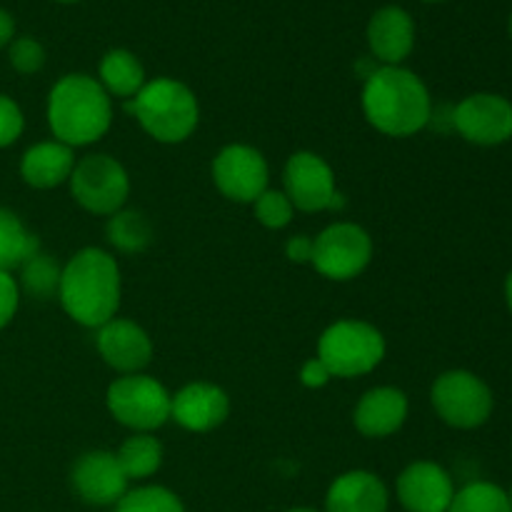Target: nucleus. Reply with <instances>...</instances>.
Wrapping results in <instances>:
<instances>
[{"instance_id": "1", "label": "nucleus", "mask_w": 512, "mask_h": 512, "mask_svg": "<svg viewBox=\"0 0 512 512\" xmlns=\"http://www.w3.org/2000/svg\"><path fill=\"white\" fill-rule=\"evenodd\" d=\"M120 295V265L108 250L83 248L63 265L58 300L68 318L83 328L98 330L118 318Z\"/></svg>"}, {"instance_id": "2", "label": "nucleus", "mask_w": 512, "mask_h": 512, "mask_svg": "<svg viewBox=\"0 0 512 512\" xmlns=\"http://www.w3.org/2000/svg\"><path fill=\"white\" fill-rule=\"evenodd\" d=\"M363 113L375 130L390 138H408L428 128L433 100L420 75L403 65H380L365 78Z\"/></svg>"}, {"instance_id": "3", "label": "nucleus", "mask_w": 512, "mask_h": 512, "mask_svg": "<svg viewBox=\"0 0 512 512\" xmlns=\"http://www.w3.org/2000/svg\"><path fill=\"white\" fill-rule=\"evenodd\" d=\"M48 125L53 138L73 150L93 145L113 125V100L98 78L68 73L48 95Z\"/></svg>"}, {"instance_id": "4", "label": "nucleus", "mask_w": 512, "mask_h": 512, "mask_svg": "<svg viewBox=\"0 0 512 512\" xmlns=\"http://www.w3.org/2000/svg\"><path fill=\"white\" fill-rule=\"evenodd\" d=\"M125 108L153 140L165 145L185 143L200 123V103L193 90L175 78H155L143 85Z\"/></svg>"}, {"instance_id": "5", "label": "nucleus", "mask_w": 512, "mask_h": 512, "mask_svg": "<svg viewBox=\"0 0 512 512\" xmlns=\"http://www.w3.org/2000/svg\"><path fill=\"white\" fill-rule=\"evenodd\" d=\"M383 333L365 320H338L318 340V358L328 365L333 378H360L383 363Z\"/></svg>"}, {"instance_id": "6", "label": "nucleus", "mask_w": 512, "mask_h": 512, "mask_svg": "<svg viewBox=\"0 0 512 512\" xmlns=\"http://www.w3.org/2000/svg\"><path fill=\"white\" fill-rule=\"evenodd\" d=\"M170 403L173 395L168 388L145 373L120 375L105 393L108 413L133 433H153L163 428L170 420Z\"/></svg>"}, {"instance_id": "7", "label": "nucleus", "mask_w": 512, "mask_h": 512, "mask_svg": "<svg viewBox=\"0 0 512 512\" xmlns=\"http://www.w3.org/2000/svg\"><path fill=\"white\" fill-rule=\"evenodd\" d=\"M70 193L75 203L93 215H115L130 198V175L118 158L105 153L85 155L70 175Z\"/></svg>"}, {"instance_id": "8", "label": "nucleus", "mask_w": 512, "mask_h": 512, "mask_svg": "<svg viewBox=\"0 0 512 512\" xmlns=\"http://www.w3.org/2000/svg\"><path fill=\"white\" fill-rule=\"evenodd\" d=\"M430 400L440 420L458 430H473L488 423L495 405L493 390L470 370H448L438 375Z\"/></svg>"}, {"instance_id": "9", "label": "nucleus", "mask_w": 512, "mask_h": 512, "mask_svg": "<svg viewBox=\"0 0 512 512\" xmlns=\"http://www.w3.org/2000/svg\"><path fill=\"white\" fill-rule=\"evenodd\" d=\"M373 260V238L355 223H333L313 238L310 265L323 278L345 283L363 273Z\"/></svg>"}, {"instance_id": "10", "label": "nucleus", "mask_w": 512, "mask_h": 512, "mask_svg": "<svg viewBox=\"0 0 512 512\" xmlns=\"http://www.w3.org/2000/svg\"><path fill=\"white\" fill-rule=\"evenodd\" d=\"M283 185V193L288 195L293 208L303 213H323V210H338L345 205L330 163L310 150L290 155L283 170Z\"/></svg>"}, {"instance_id": "11", "label": "nucleus", "mask_w": 512, "mask_h": 512, "mask_svg": "<svg viewBox=\"0 0 512 512\" xmlns=\"http://www.w3.org/2000/svg\"><path fill=\"white\" fill-rule=\"evenodd\" d=\"M270 168L258 148L225 145L213 160V183L233 203H255L268 190Z\"/></svg>"}, {"instance_id": "12", "label": "nucleus", "mask_w": 512, "mask_h": 512, "mask_svg": "<svg viewBox=\"0 0 512 512\" xmlns=\"http://www.w3.org/2000/svg\"><path fill=\"white\" fill-rule=\"evenodd\" d=\"M453 128L468 143L493 148L512 138V103L498 93H473L453 108Z\"/></svg>"}, {"instance_id": "13", "label": "nucleus", "mask_w": 512, "mask_h": 512, "mask_svg": "<svg viewBox=\"0 0 512 512\" xmlns=\"http://www.w3.org/2000/svg\"><path fill=\"white\" fill-rule=\"evenodd\" d=\"M70 483L80 500L88 505H118L128 493V483L118 458L110 450H88L75 460Z\"/></svg>"}, {"instance_id": "14", "label": "nucleus", "mask_w": 512, "mask_h": 512, "mask_svg": "<svg viewBox=\"0 0 512 512\" xmlns=\"http://www.w3.org/2000/svg\"><path fill=\"white\" fill-rule=\"evenodd\" d=\"M95 348L105 365L118 370L120 375L143 373L153 360V340L128 318H113L100 325L95 335Z\"/></svg>"}, {"instance_id": "15", "label": "nucleus", "mask_w": 512, "mask_h": 512, "mask_svg": "<svg viewBox=\"0 0 512 512\" xmlns=\"http://www.w3.org/2000/svg\"><path fill=\"white\" fill-rule=\"evenodd\" d=\"M398 500L408 512H448L455 485L448 470L430 460L410 463L398 478Z\"/></svg>"}, {"instance_id": "16", "label": "nucleus", "mask_w": 512, "mask_h": 512, "mask_svg": "<svg viewBox=\"0 0 512 512\" xmlns=\"http://www.w3.org/2000/svg\"><path fill=\"white\" fill-rule=\"evenodd\" d=\"M230 415V398L220 385L188 383L173 395L170 420L190 433H210Z\"/></svg>"}, {"instance_id": "17", "label": "nucleus", "mask_w": 512, "mask_h": 512, "mask_svg": "<svg viewBox=\"0 0 512 512\" xmlns=\"http://www.w3.org/2000/svg\"><path fill=\"white\" fill-rule=\"evenodd\" d=\"M408 395L400 388H373L358 400L353 410V423L365 438H390L398 433L408 420Z\"/></svg>"}, {"instance_id": "18", "label": "nucleus", "mask_w": 512, "mask_h": 512, "mask_svg": "<svg viewBox=\"0 0 512 512\" xmlns=\"http://www.w3.org/2000/svg\"><path fill=\"white\" fill-rule=\"evenodd\" d=\"M368 45L383 65H400L415 48V23L408 10L385 5L368 20Z\"/></svg>"}, {"instance_id": "19", "label": "nucleus", "mask_w": 512, "mask_h": 512, "mask_svg": "<svg viewBox=\"0 0 512 512\" xmlns=\"http://www.w3.org/2000/svg\"><path fill=\"white\" fill-rule=\"evenodd\" d=\"M390 495L370 470H350L335 478L325 495V512H388Z\"/></svg>"}, {"instance_id": "20", "label": "nucleus", "mask_w": 512, "mask_h": 512, "mask_svg": "<svg viewBox=\"0 0 512 512\" xmlns=\"http://www.w3.org/2000/svg\"><path fill=\"white\" fill-rule=\"evenodd\" d=\"M75 153L70 145L60 140H43L25 150L20 160V175L30 188L50 190L58 185L68 183L75 168Z\"/></svg>"}, {"instance_id": "21", "label": "nucleus", "mask_w": 512, "mask_h": 512, "mask_svg": "<svg viewBox=\"0 0 512 512\" xmlns=\"http://www.w3.org/2000/svg\"><path fill=\"white\" fill-rule=\"evenodd\" d=\"M98 83L110 98L133 100L148 80H145V68L138 55L125 48H113L100 60Z\"/></svg>"}, {"instance_id": "22", "label": "nucleus", "mask_w": 512, "mask_h": 512, "mask_svg": "<svg viewBox=\"0 0 512 512\" xmlns=\"http://www.w3.org/2000/svg\"><path fill=\"white\" fill-rule=\"evenodd\" d=\"M40 250L38 235L25 228L23 220L8 208H0V270L20 268Z\"/></svg>"}, {"instance_id": "23", "label": "nucleus", "mask_w": 512, "mask_h": 512, "mask_svg": "<svg viewBox=\"0 0 512 512\" xmlns=\"http://www.w3.org/2000/svg\"><path fill=\"white\" fill-rule=\"evenodd\" d=\"M105 235H108V243L118 253L138 255L153 243V225H150L148 215L140 213V210L123 208L110 215L108 225H105Z\"/></svg>"}, {"instance_id": "24", "label": "nucleus", "mask_w": 512, "mask_h": 512, "mask_svg": "<svg viewBox=\"0 0 512 512\" xmlns=\"http://www.w3.org/2000/svg\"><path fill=\"white\" fill-rule=\"evenodd\" d=\"M128 480H145L163 465V445L153 433H133L115 453Z\"/></svg>"}, {"instance_id": "25", "label": "nucleus", "mask_w": 512, "mask_h": 512, "mask_svg": "<svg viewBox=\"0 0 512 512\" xmlns=\"http://www.w3.org/2000/svg\"><path fill=\"white\" fill-rule=\"evenodd\" d=\"M60 275H63V268L58 265V260L53 255L38 250L33 258H28L20 265L18 288H23L35 300L58 298Z\"/></svg>"}, {"instance_id": "26", "label": "nucleus", "mask_w": 512, "mask_h": 512, "mask_svg": "<svg viewBox=\"0 0 512 512\" xmlns=\"http://www.w3.org/2000/svg\"><path fill=\"white\" fill-rule=\"evenodd\" d=\"M448 512H512V508L508 493L500 485L478 480L465 485L463 490H455Z\"/></svg>"}, {"instance_id": "27", "label": "nucleus", "mask_w": 512, "mask_h": 512, "mask_svg": "<svg viewBox=\"0 0 512 512\" xmlns=\"http://www.w3.org/2000/svg\"><path fill=\"white\" fill-rule=\"evenodd\" d=\"M115 512H185L178 495L160 485L128 490L115 505Z\"/></svg>"}, {"instance_id": "28", "label": "nucleus", "mask_w": 512, "mask_h": 512, "mask_svg": "<svg viewBox=\"0 0 512 512\" xmlns=\"http://www.w3.org/2000/svg\"><path fill=\"white\" fill-rule=\"evenodd\" d=\"M253 208L258 223L268 230H283L285 225H290V220H293L295 215L293 203H290L288 195H285L283 190L268 188L258 200H255Z\"/></svg>"}, {"instance_id": "29", "label": "nucleus", "mask_w": 512, "mask_h": 512, "mask_svg": "<svg viewBox=\"0 0 512 512\" xmlns=\"http://www.w3.org/2000/svg\"><path fill=\"white\" fill-rule=\"evenodd\" d=\"M8 55L10 65L23 75L38 73L45 65V48L35 38H15L13 43H10Z\"/></svg>"}, {"instance_id": "30", "label": "nucleus", "mask_w": 512, "mask_h": 512, "mask_svg": "<svg viewBox=\"0 0 512 512\" xmlns=\"http://www.w3.org/2000/svg\"><path fill=\"white\" fill-rule=\"evenodd\" d=\"M25 118L20 105L13 98L0 93V148H8L23 135Z\"/></svg>"}, {"instance_id": "31", "label": "nucleus", "mask_w": 512, "mask_h": 512, "mask_svg": "<svg viewBox=\"0 0 512 512\" xmlns=\"http://www.w3.org/2000/svg\"><path fill=\"white\" fill-rule=\"evenodd\" d=\"M18 305H20L18 280H15L10 273H3V270H0V330L15 318Z\"/></svg>"}, {"instance_id": "32", "label": "nucleus", "mask_w": 512, "mask_h": 512, "mask_svg": "<svg viewBox=\"0 0 512 512\" xmlns=\"http://www.w3.org/2000/svg\"><path fill=\"white\" fill-rule=\"evenodd\" d=\"M330 380H333V375H330L328 365H325L318 355H315V358H310L308 363H303V368H300V383H303L305 388L320 390V388H325Z\"/></svg>"}, {"instance_id": "33", "label": "nucleus", "mask_w": 512, "mask_h": 512, "mask_svg": "<svg viewBox=\"0 0 512 512\" xmlns=\"http://www.w3.org/2000/svg\"><path fill=\"white\" fill-rule=\"evenodd\" d=\"M285 255L293 263H310V258H313V238L310 235H293L285 245Z\"/></svg>"}, {"instance_id": "34", "label": "nucleus", "mask_w": 512, "mask_h": 512, "mask_svg": "<svg viewBox=\"0 0 512 512\" xmlns=\"http://www.w3.org/2000/svg\"><path fill=\"white\" fill-rule=\"evenodd\" d=\"M13 35H15L13 15L5 13V10L0 8V48H5V45L13 43Z\"/></svg>"}, {"instance_id": "35", "label": "nucleus", "mask_w": 512, "mask_h": 512, "mask_svg": "<svg viewBox=\"0 0 512 512\" xmlns=\"http://www.w3.org/2000/svg\"><path fill=\"white\" fill-rule=\"evenodd\" d=\"M505 300H508V308L512 313V273L508 275V280H505Z\"/></svg>"}, {"instance_id": "36", "label": "nucleus", "mask_w": 512, "mask_h": 512, "mask_svg": "<svg viewBox=\"0 0 512 512\" xmlns=\"http://www.w3.org/2000/svg\"><path fill=\"white\" fill-rule=\"evenodd\" d=\"M288 512H318V510H313V508H293V510H288Z\"/></svg>"}, {"instance_id": "37", "label": "nucleus", "mask_w": 512, "mask_h": 512, "mask_svg": "<svg viewBox=\"0 0 512 512\" xmlns=\"http://www.w3.org/2000/svg\"><path fill=\"white\" fill-rule=\"evenodd\" d=\"M58 3H80V0H58Z\"/></svg>"}, {"instance_id": "38", "label": "nucleus", "mask_w": 512, "mask_h": 512, "mask_svg": "<svg viewBox=\"0 0 512 512\" xmlns=\"http://www.w3.org/2000/svg\"><path fill=\"white\" fill-rule=\"evenodd\" d=\"M508 500H510V508H512V488H510V493H508Z\"/></svg>"}, {"instance_id": "39", "label": "nucleus", "mask_w": 512, "mask_h": 512, "mask_svg": "<svg viewBox=\"0 0 512 512\" xmlns=\"http://www.w3.org/2000/svg\"><path fill=\"white\" fill-rule=\"evenodd\" d=\"M425 3H440V0H425Z\"/></svg>"}, {"instance_id": "40", "label": "nucleus", "mask_w": 512, "mask_h": 512, "mask_svg": "<svg viewBox=\"0 0 512 512\" xmlns=\"http://www.w3.org/2000/svg\"><path fill=\"white\" fill-rule=\"evenodd\" d=\"M510 35H512V15H510Z\"/></svg>"}]
</instances>
